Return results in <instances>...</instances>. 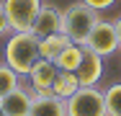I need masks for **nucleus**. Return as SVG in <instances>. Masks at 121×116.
Segmentation results:
<instances>
[{
  "label": "nucleus",
  "mask_w": 121,
  "mask_h": 116,
  "mask_svg": "<svg viewBox=\"0 0 121 116\" xmlns=\"http://www.w3.org/2000/svg\"><path fill=\"white\" fill-rule=\"evenodd\" d=\"M5 65L18 72L21 77H26L31 67L41 59L39 57V36H34V31H13L10 39L5 41Z\"/></svg>",
  "instance_id": "obj_1"
},
{
  "label": "nucleus",
  "mask_w": 121,
  "mask_h": 116,
  "mask_svg": "<svg viewBox=\"0 0 121 116\" xmlns=\"http://www.w3.org/2000/svg\"><path fill=\"white\" fill-rule=\"evenodd\" d=\"M98 21H100L98 10L88 8L85 3L77 0V3L67 5V8L62 10V34H65L72 44L85 46V41H88V36H90V31L95 28Z\"/></svg>",
  "instance_id": "obj_2"
},
{
  "label": "nucleus",
  "mask_w": 121,
  "mask_h": 116,
  "mask_svg": "<svg viewBox=\"0 0 121 116\" xmlns=\"http://www.w3.org/2000/svg\"><path fill=\"white\" fill-rule=\"evenodd\" d=\"M67 116H108L106 111V98L98 85H80L77 90L65 101Z\"/></svg>",
  "instance_id": "obj_3"
},
{
  "label": "nucleus",
  "mask_w": 121,
  "mask_h": 116,
  "mask_svg": "<svg viewBox=\"0 0 121 116\" xmlns=\"http://www.w3.org/2000/svg\"><path fill=\"white\" fill-rule=\"evenodd\" d=\"M0 3L8 16L10 31H31L36 13L41 8V0H0Z\"/></svg>",
  "instance_id": "obj_4"
},
{
  "label": "nucleus",
  "mask_w": 121,
  "mask_h": 116,
  "mask_svg": "<svg viewBox=\"0 0 121 116\" xmlns=\"http://www.w3.org/2000/svg\"><path fill=\"white\" fill-rule=\"evenodd\" d=\"M85 49H90V52H95L98 57H111V54H116L121 49L119 44V36H116V26L111 21H100L95 23V28L90 31V36H88V41H85Z\"/></svg>",
  "instance_id": "obj_5"
},
{
  "label": "nucleus",
  "mask_w": 121,
  "mask_h": 116,
  "mask_svg": "<svg viewBox=\"0 0 121 116\" xmlns=\"http://www.w3.org/2000/svg\"><path fill=\"white\" fill-rule=\"evenodd\" d=\"M34 36L44 39V36H52V34H59L62 31V10L57 5H49V3H41L39 13H36V21L31 26Z\"/></svg>",
  "instance_id": "obj_6"
},
{
  "label": "nucleus",
  "mask_w": 121,
  "mask_h": 116,
  "mask_svg": "<svg viewBox=\"0 0 121 116\" xmlns=\"http://www.w3.org/2000/svg\"><path fill=\"white\" fill-rule=\"evenodd\" d=\"M57 75H59V67H57L54 62H49V59H39V62L31 67V72H28L26 77H28L31 90H34V93H52V85H54Z\"/></svg>",
  "instance_id": "obj_7"
},
{
  "label": "nucleus",
  "mask_w": 121,
  "mask_h": 116,
  "mask_svg": "<svg viewBox=\"0 0 121 116\" xmlns=\"http://www.w3.org/2000/svg\"><path fill=\"white\" fill-rule=\"evenodd\" d=\"M75 75H77V83L85 85V88L88 85H98L100 77H103V57H98L95 52L85 49L82 52V62L77 65Z\"/></svg>",
  "instance_id": "obj_8"
},
{
  "label": "nucleus",
  "mask_w": 121,
  "mask_h": 116,
  "mask_svg": "<svg viewBox=\"0 0 121 116\" xmlns=\"http://www.w3.org/2000/svg\"><path fill=\"white\" fill-rule=\"evenodd\" d=\"M31 101H34V90H26L23 85H18L13 93H8L0 101V108L5 116H28Z\"/></svg>",
  "instance_id": "obj_9"
},
{
  "label": "nucleus",
  "mask_w": 121,
  "mask_h": 116,
  "mask_svg": "<svg viewBox=\"0 0 121 116\" xmlns=\"http://www.w3.org/2000/svg\"><path fill=\"white\" fill-rule=\"evenodd\" d=\"M28 116H67V108L65 101L52 93H34Z\"/></svg>",
  "instance_id": "obj_10"
},
{
  "label": "nucleus",
  "mask_w": 121,
  "mask_h": 116,
  "mask_svg": "<svg viewBox=\"0 0 121 116\" xmlns=\"http://www.w3.org/2000/svg\"><path fill=\"white\" fill-rule=\"evenodd\" d=\"M70 44H72V41H70L62 31H59V34H52V36H44V39H39V57L54 62L57 54H59L65 46H70Z\"/></svg>",
  "instance_id": "obj_11"
},
{
  "label": "nucleus",
  "mask_w": 121,
  "mask_h": 116,
  "mask_svg": "<svg viewBox=\"0 0 121 116\" xmlns=\"http://www.w3.org/2000/svg\"><path fill=\"white\" fill-rule=\"evenodd\" d=\"M82 52H85V46H80V44H70V46H65V49L57 54L54 65L62 70V72H75V70H77V65L82 62Z\"/></svg>",
  "instance_id": "obj_12"
},
{
  "label": "nucleus",
  "mask_w": 121,
  "mask_h": 116,
  "mask_svg": "<svg viewBox=\"0 0 121 116\" xmlns=\"http://www.w3.org/2000/svg\"><path fill=\"white\" fill-rule=\"evenodd\" d=\"M77 88H80L77 75H75V72H62V70H59V75H57V80H54V85H52V95L67 101Z\"/></svg>",
  "instance_id": "obj_13"
},
{
  "label": "nucleus",
  "mask_w": 121,
  "mask_h": 116,
  "mask_svg": "<svg viewBox=\"0 0 121 116\" xmlns=\"http://www.w3.org/2000/svg\"><path fill=\"white\" fill-rule=\"evenodd\" d=\"M18 85H21V75L13 72L8 65H0V101H3L8 93H13Z\"/></svg>",
  "instance_id": "obj_14"
},
{
  "label": "nucleus",
  "mask_w": 121,
  "mask_h": 116,
  "mask_svg": "<svg viewBox=\"0 0 121 116\" xmlns=\"http://www.w3.org/2000/svg\"><path fill=\"white\" fill-rule=\"evenodd\" d=\"M103 98H106V111L108 116H121V83H113L103 90Z\"/></svg>",
  "instance_id": "obj_15"
},
{
  "label": "nucleus",
  "mask_w": 121,
  "mask_h": 116,
  "mask_svg": "<svg viewBox=\"0 0 121 116\" xmlns=\"http://www.w3.org/2000/svg\"><path fill=\"white\" fill-rule=\"evenodd\" d=\"M80 3H85L88 8H93V10H98V13H100V10L111 8V5L116 3V0H80Z\"/></svg>",
  "instance_id": "obj_16"
},
{
  "label": "nucleus",
  "mask_w": 121,
  "mask_h": 116,
  "mask_svg": "<svg viewBox=\"0 0 121 116\" xmlns=\"http://www.w3.org/2000/svg\"><path fill=\"white\" fill-rule=\"evenodd\" d=\"M10 31V23H8V16H5V10H3V3H0V36H5Z\"/></svg>",
  "instance_id": "obj_17"
},
{
  "label": "nucleus",
  "mask_w": 121,
  "mask_h": 116,
  "mask_svg": "<svg viewBox=\"0 0 121 116\" xmlns=\"http://www.w3.org/2000/svg\"><path fill=\"white\" fill-rule=\"evenodd\" d=\"M113 26H116V36H119V44H121V16L116 18V23H113Z\"/></svg>",
  "instance_id": "obj_18"
},
{
  "label": "nucleus",
  "mask_w": 121,
  "mask_h": 116,
  "mask_svg": "<svg viewBox=\"0 0 121 116\" xmlns=\"http://www.w3.org/2000/svg\"><path fill=\"white\" fill-rule=\"evenodd\" d=\"M0 116H5V114H3V108H0Z\"/></svg>",
  "instance_id": "obj_19"
}]
</instances>
